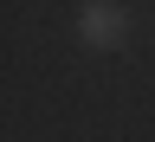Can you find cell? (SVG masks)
I'll list each match as a JSON object with an SVG mask.
<instances>
[{
  "label": "cell",
  "instance_id": "obj_1",
  "mask_svg": "<svg viewBox=\"0 0 155 142\" xmlns=\"http://www.w3.org/2000/svg\"><path fill=\"white\" fill-rule=\"evenodd\" d=\"M129 39V7L123 0H84L78 7V45L84 52H116Z\"/></svg>",
  "mask_w": 155,
  "mask_h": 142
}]
</instances>
